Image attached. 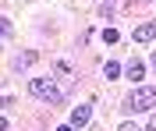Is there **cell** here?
<instances>
[{
    "label": "cell",
    "mask_w": 156,
    "mask_h": 131,
    "mask_svg": "<svg viewBox=\"0 0 156 131\" xmlns=\"http://www.w3.org/2000/svg\"><path fill=\"white\" fill-rule=\"evenodd\" d=\"M89 117H92V103H78L75 110H71V128H85Z\"/></svg>",
    "instance_id": "3"
},
{
    "label": "cell",
    "mask_w": 156,
    "mask_h": 131,
    "mask_svg": "<svg viewBox=\"0 0 156 131\" xmlns=\"http://www.w3.org/2000/svg\"><path fill=\"white\" fill-rule=\"evenodd\" d=\"M153 106H156V89L153 85H142V89L128 92V99H124L128 113H142V110H153Z\"/></svg>",
    "instance_id": "1"
},
{
    "label": "cell",
    "mask_w": 156,
    "mask_h": 131,
    "mask_svg": "<svg viewBox=\"0 0 156 131\" xmlns=\"http://www.w3.org/2000/svg\"><path fill=\"white\" fill-rule=\"evenodd\" d=\"M32 60H36V53H32V50H29V53H21L18 60H14V71H25V67H29Z\"/></svg>",
    "instance_id": "5"
},
{
    "label": "cell",
    "mask_w": 156,
    "mask_h": 131,
    "mask_svg": "<svg viewBox=\"0 0 156 131\" xmlns=\"http://www.w3.org/2000/svg\"><path fill=\"white\" fill-rule=\"evenodd\" d=\"M128 78H131V81H138V78H142V64H138V60H131V64H128Z\"/></svg>",
    "instance_id": "6"
},
{
    "label": "cell",
    "mask_w": 156,
    "mask_h": 131,
    "mask_svg": "<svg viewBox=\"0 0 156 131\" xmlns=\"http://www.w3.org/2000/svg\"><path fill=\"white\" fill-rule=\"evenodd\" d=\"M117 39H121V36H117V29H107V32H103V43H117Z\"/></svg>",
    "instance_id": "8"
},
{
    "label": "cell",
    "mask_w": 156,
    "mask_h": 131,
    "mask_svg": "<svg viewBox=\"0 0 156 131\" xmlns=\"http://www.w3.org/2000/svg\"><path fill=\"white\" fill-rule=\"evenodd\" d=\"M57 131H75V128H71V124H64V128H57Z\"/></svg>",
    "instance_id": "12"
},
{
    "label": "cell",
    "mask_w": 156,
    "mask_h": 131,
    "mask_svg": "<svg viewBox=\"0 0 156 131\" xmlns=\"http://www.w3.org/2000/svg\"><path fill=\"white\" fill-rule=\"evenodd\" d=\"M29 92L36 96V99H46V103H64L60 89H57L50 78H32V81H29Z\"/></svg>",
    "instance_id": "2"
},
{
    "label": "cell",
    "mask_w": 156,
    "mask_h": 131,
    "mask_svg": "<svg viewBox=\"0 0 156 131\" xmlns=\"http://www.w3.org/2000/svg\"><path fill=\"white\" fill-rule=\"evenodd\" d=\"M103 74H107L110 81H114V78H121V64H114V60H110L107 67H103Z\"/></svg>",
    "instance_id": "7"
},
{
    "label": "cell",
    "mask_w": 156,
    "mask_h": 131,
    "mask_svg": "<svg viewBox=\"0 0 156 131\" xmlns=\"http://www.w3.org/2000/svg\"><path fill=\"white\" fill-rule=\"evenodd\" d=\"M117 131H138V128H135V124H131V121H124V124H121V128H117Z\"/></svg>",
    "instance_id": "10"
},
{
    "label": "cell",
    "mask_w": 156,
    "mask_h": 131,
    "mask_svg": "<svg viewBox=\"0 0 156 131\" xmlns=\"http://www.w3.org/2000/svg\"><path fill=\"white\" fill-rule=\"evenodd\" d=\"M0 29H4V36H7V39L14 36V29H11V18H4V21H0Z\"/></svg>",
    "instance_id": "9"
},
{
    "label": "cell",
    "mask_w": 156,
    "mask_h": 131,
    "mask_svg": "<svg viewBox=\"0 0 156 131\" xmlns=\"http://www.w3.org/2000/svg\"><path fill=\"white\" fill-rule=\"evenodd\" d=\"M146 131H156V117H153V121H149V128H146Z\"/></svg>",
    "instance_id": "11"
},
{
    "label": "cell",
    "mask_w": 156,
    "mask_h": 131,
    "mask_svg": "<svg viewBox=\"0 0 156 131\" xmlns=\"http://www.w3.org/2000/svg\"><path fill=\"white\" fill-rule=\"evenodd\" d=\"M135 39H138V43L156 39V21H149V25H138V29H135Z\"/></svg>",
    "instance_id": "4"
},
{
    "label": "cell",
    "mask_w": 156,
    "mask_h": 131,
    "mask_svg": "<svg viewBox=\"0 0 156 131\" xmlns=\"http://www.w3.org/2000/svg\"><path fill=\"white\" fill-rule=\"evenodd\" d=\"M153 67H156V53H153Z\"/></svg>",
    "instance_id": "13"
}]
</instances>
